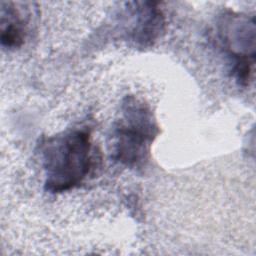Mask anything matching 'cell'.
<instances>
[{
  "label": "cell",
  "instance_id": "cell-5",
  "mask_svg": "<svg viewBox=\"0 0 256 256\" xmlns=\"http://www.w3.org/2000/svg\"><path fill=\"white\" fill-rule=\"evenodd\" d=\"M1 44L8 49L20 48L27 37L32 10L30 3L1 2Z\"/></svg>",
  "mask_w": 256,
  "mask_h": 256
},
{
  "label": "cell",
  "instance_id": "cell-2",
  "mask_svg": "<svg viewBox=\"0 0 256 256\" xmlns=\"http://www.w3.org/2000/svg\"><path fill=\"white\" fill-rule=\"evenodd\" d=\"M121 111L113 129V158L129 168H142L159 134L157 120L150 106L135 96L125 97Z\"/></svg>",
  "mask_w": 256,
  "mask_h": 256
},
{
  "label": "cell",
  "instance_id": "cell-1",
  "mask_svg": "<svg viewBox=\"0 0 256 256\" xmlns=\"http://www.w3.org/2000/svg\"><path fill=\"white\" fill-rule=\"evenodd\" d=\"M39 148L45 173L44 188L52 194L80 186L95 166L92 135L88 128L43 138Z\"/></svg>",
  "mask_w": 256,
  "mask_h": 256
},
{
  "label": "cell",
  "instance_id": "cell-3",
  "mask_svg": "<svg viewBox=\"0 0 256 256\" xmlns=\"http://www.w3.org/2000/svg\"><path fill=\"white\" fill-rule=\"evenodd\" d=\"M217 30L222 46L233 59V76L240 85H249L255 63L254 16L225 12L219 18Z\"/></svg>",
  "mask_w": 256,
  "mask_h": 256
},
{
  "label": "cell",
  "instance_id": "cell-4",
  "mask_svg": "<svg viewBox=\"0 0 256 256\" xmlns=\"http://www.w3.org/2000/svg\"><path fill=\"white\" fill-rule=\"evenodd\" d=\"M127 38L139 47L153 46L165 29V17L158 3L138 1L127 3Z\"/></svg>",
  "mask_w": 256,
  "mask_h": 256
}]
</instances>
